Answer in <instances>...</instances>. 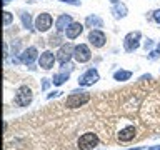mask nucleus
<instances>
[{
	"mask_svg": "<svg viewBox=\"0 0 160 150\" xmlns=\"http://www.w3.org/2000/svg\"><path fill=\"white\" fill-rule=\"evenodd\" d=\"M10 2H12V0H3V5H8Z\"/></svg>",
	"mask_w": 160,
	"mask_h": 150,
	"instance_id": "7c9ffc66",
	"label": "nucleus"
},
{
	"mask_svg": "<svg viewBox=\"0 0 160 150\" xmlns=\"http://www.w3.org/2000/svg\"><path fill=\"white\" fill-rule=\"evenodd\" d=\"M140 43H142V32H140V30L128 32L123 37V50L127 53H133L135 50H138Z\"/></svg>",
	"mask_w": 160,
	"mask_h": 150,
	"instance_id": "7ed1b4c3",
	"label": "nucleus"
},
{
	"mask_svg": "<svg viewBox=\"0 0 160 150\" xmlns=\"http://www.w3.org/2000/svg\"><path fill=\"white\" fill-rule=\"evenodd\" d=\"M18 57L20 60H22V63L23 65H32L33 62H38V50L35 45H30V47H25L22 52L18 53Z\"/></svg>",
	"mask_w": 160,
	"mask_h": 150,
	"instance_id": "f8f14e48",
	"label": "nucleus"
},
{
	"mask_svg": "<svg viewBox=\"0 0 160 150\" xmlns=\"http://www.w3.org/2000/svg\"><path fill=\"white\" fill-rule=\"evenodd\" d=\"M132 70H125V68H118V70H115L113 72V80L115 82H127V80L132 78Z\"/></svg>",
	"mask_w": 160,
	"mask_h": 150,
	"instance_id": "6ab92c4d",
	"label": "nucleus"
},
{
	"mask_svg": "<svg viewBox=\"0 0 160 150\" xmlns=\"http://www.w3.org/2000/svg\"><path fill=\"white\" fill-rule=\"evenodd\" d=\"M73 22H75V20H73V17L70 13H60L58 17L55 18V30L60 32V33H63Z\"/></svg>",
	"mask_w": 160,
	"mask_h": 150,
	"instance_id": "4468645a",
	"label": "nucleus"
},
{
	"mask_svg": "<svg viewBox=\"0 0 160 150\" xmlns=\"http://www.w3.org/2000/svg\"><path fill=\"white\" fill-rule=\"evenodd\" d=\"M110 13L115 20H122L128 15V7L125 5L123 2H117V3H112L110 7Z\"/></svg>",
	"mask_w": 160,
	"mask_h": 150,
	"instance_id": "2eb2a0df",
	"label": "nucleus"
},
{
	"mask_svg": "<svg viewBox=\"0 0 160 150\" xmlns=\"http://www.w3.org/2000/svg\"><path fill=\"white\" fill-rule=\"evenodd\" d=\"M137 137V127L135 125H127V127L120 128L117 133V140L120 143H130Z\"/></svg>",
	"mask_w": 160,
	"mask_h": 150,
	"instance_id": "ddd939ff",
	"label": "nucleus"
},
{
	"mask_svg": "<svg viewBox=\"0 0 160 150\" xmlns=\"http://www.w3.org/2000/svg\"><path fill=\"white\" fill-rule=\"evenodd\" d=\"M145 147H133V148H128V150H143Z\"/></svg>",
	"mask_w": 160,
	"mask_h": 150,
	"instance_id": "c756f323",
	"label": "nucleus"
},
{
	"mask_svg": "<svg viewBox=\"0 0 160 150\" xmlns=\"http://www.w3.org/2000/svg\"><path fill=\"white\" fill-rule=\"evenodd\" d=\"M85 27H88L90 30H93V28H102L103 27V18L100 17V15L97 13H90L85 17Z\"/></svg>",
	"mask_w": 160,
	"mask_h": 150,
	"instance_id": "f3484780",
	"label": "nucleus"
},
{
	"mask_svg": "<svg viewBox=\"0 0 160 150\" xmlns=\"http://www.w3.org/2000/svg\"><path fill=\"white\" fill-rule=\"evenodd\" d=\"M87 40L93 48H103L105 43H107V35H105V32L102 28H93L88 32Z\"/></svg>",
	"mask_w": 160,
	"mask_h": 150,
	"instance_id": "6e6552de",
	"label": "nucleus"
},
{
	"mask_svg": "<svg viewBox=\"0 0 160 150\" xmlns=\"http://www.w3.org/2000/svg\"><path fill=\"white\" fill-rule=\"evenodd\" d=\"M98 135L93 132H85L77 140V148L78 150H93L98 145Z\"/></svg>",
	"mask_w": 160,
	"mask_h": 150,
	"instance_id": "20e7f679",
	"label": "nucleus"
},
{
	"mask_svg": "<svg viewBox=\"0 0 160 150\" xmlns=\"http://www.w3.org/2000/svg\"><path fill=\"white\" fill-rule=\"evenodd\" d=\"M138 80H140V82H147V80H152V75H150V73H147V75H142V77H140Z\"/></svg>",
	"mask_w": 160,
	"mask_h": 150,
	"instance_id": "cd10ccee",
	"label": "nucleus"
},
{
	"mask_svg": "<svg viewBox=\"0 0 160 150\" xmlns=\"http://www.w3.org/2000/svg\"><path fill=\"white\" fill-rule=\"evenodd\" d=\"M63 38H67V37L62 35L60 32H55V33H52L48 37L47 43H48V47H62V45H63Z\"/></svg>",
	"mask_w": 160,
	"mask_h": 150,
	"instance_id": "aec40b11",
	"label": "nucleus"
},
{
	"mask_svg": "<svg viewBox=\"0 0 160 150\" xmlns=\"http://www.w3.org/2000/svg\"><path fill=\"white\" fill-rule=\"evenodd\" d=\"M18 15H20V20H22V27L25 30H28V32H33L35 30L33 20L35 18H32V15H30L28 12H18Z\"/></svg>",
	"mask_w": 160,
	"mask_h": 150,
	"instance_id": "a211bd4d",
	"label": "nucleus"
},
{
	"mask_svg": "<svg viewBox=\"0 0 160 150\" xmlns=\"http://www.w3.org/2000/svg\"><path fill=\"white\" fill-rule=\"evenodd\" d=\"M72 70H73L72 63H63L62 67H60V72L53 73V77H52L53 87H62L63 83H67L68 78H70V73H72Z\"/></svg>",
	"mask_w": 160,
	"mask_h": 150,
	"instance_id": "0eeeda50",
	"label": "nucleus"
},
{
	"mask_svg": "<svg viewBox=\"0 0 160 150\" xmlns=\"http://www.w3.org/2000/svg\"><path fill=\"white\" fill-rule=\"evenodd\" d=\"M153 45H155V42L152 38H145L143 43H142V47H143L145 52H150V50H153Z\"/></svg>",
	"mask_w": 160,
	"mask_h": 150,
	"instance_id": "5701e85b",
	"label": "nucleus"
},
{
	"mask_svg": "<svg viewBox=\"0 0 160 150\" xmlns=\"http://www.w3.org/2000/svg\"><path fill=\"white\" fill-rule=\"evenodd\" d=\"M73 60L77 63H87L92 60V50L87 43H77L73 50Z\"/></svg>",
	"mask_w": 160,
	"mask_h": 150,
	"instance_id": "1a4fd4ad",
	"label": "nucleus"
},
{
	"mask_svg": "<svg viewBox=\"0 0 160 150\" xmlns=\"http://www.w3.org/2000/svg\"><path fill=\"white\" fill-rule=\"evenodd\" d=\"M57 62V53H53L52 50H43L38 57V67L42 70H52Z\"/></svg>",
	"mask_w": 160,
	"mask_h": 150,
	"instance_id": "9b49d317",
	"label": "nucleus"
},
{
	"mask_svg": "<svg viewBox=\"0 0 160 150\" xmlns=\"http://www.w3.org/2000/svg\"><path fill=\"white\" fill-rule=\"evenodd\" d=\"M50 85H53V83H52V78L43 77V78H42V83H40V90H42V92H47V90L50 88Z\"/></svg>",
	"mask_w": 160,
	"mask_h": 150,
	"instance_id": "4be33fe9",
	"label": "nucleus"
},
{
	"mask_svg": "<svg viewBox=\"0 0 160 150\" xmlns=\"http://www.w3.org/2000/svg\"><path fill=\"white\" fill-rule=\"evenodd\" d=\"M90 98H92V95L88 92H85V90H72L70 95L67 98H65V107L73 110V108H80L83 107V105H87L90 102Z\"/></svg>",
	"mask_w": 160,
	"mask_h": 150,
	"instance_id": "f257e3e1",
	"label": "nucleus"
},
{
	"mask_svg": "<svg viewBox=\"0 0 160 150\" xmlns=\"http://www.w3.org/2000/svg\"><path fill=\"white\" fill-rule=\"evenodd\" d=\"M33 102V92L28 85H20V87L15 90V95H13V103L17 107H28L30 103Z\"/></svg>",
	"mask_w": 160,
	"mask_h": 150,
	"instance_id": "f03ea898",
	"label": "nucleus"
},
{
	"mask_svg": "<svg viewBox=\"0 0 160 150\" xmlns=\"http://www.w3.org/2000/svg\"><path fill=\"white\" fill-rule=\"evenodd\" d=\"M100 80V73H98V70L92 67V68H88V70H85V72L82 75H78V87H92V85H95Z\"/></svg>",
	"mask_w": 160,
	"mask_h": 150,
	"instance_id": "423d86ee",
	"label": "nucleus"
},
{
	"mask_svg": "<svg viewBox=\"0 0 160 150\" xmlns=\"http://www.w3.org/2000/svg\"><path fill=\"white\" fill-rule=\"evenodd\" d=\"M73 50H75V45L73 43H63L62 47H58L57 50V62L60 65H63V63H70V60L73 58Z\"/></svg>",
	"mask_w": 160,
	"mask_h": 150,
	"instance_id": "9d476101",
	"label": "nucleus"
},
{
	"mask_svg": "<svg viewBox=\"0 0 160 150\" xmlns=\"http://www.w3.org/2000/svg\"><path fill=\"white\" fill-rule=\"evenodd\" d=\"M147 150H160V145H152V147H148Z\"/></svg>",
	"mask_w": 160,
	"mask_h": 150,
	"instance_id": "c85d7f7f",
	"label": "nucleus"
},
{
	"mask_svg": "<svg viewBox=\"0 0 160 150\" xmlns=\"http://www.w3.org/2000/svg\"><path fill=\"white\" fill-rule=\"evenodd\" d=\"M33 25H35V30H37V32H40V33L48 32V30L52 28V25H53L52 13H48V12H40L37 17H35Z\"/></svg>",
	"mask_w": 160,
	"mask_h": 150,
	"instance_id": "39448f33",
	"label": "nucleus"
},
{
	"mask_svg": "<svg viewBox=\"0 0 160 150\" xmlns=\"http://www.w3.org/2000/svg\"><path fill=\"white\" fill-rule=\"evenodd\" d=\"M152 20L155 23L160 25V8H157V10H153V12H152Z\"/></svg>",
	"mask_w": 160,
	"mask_h": 150,
	"instance_id": "393cba45",
	"label": "nucleus"
},
{
	"mask_svg": "<svg viewBox=\"0 0 160 150\" xmlns=\"http://www.w3.org/2000/svg\"><path fill=\"white\" fill-rule=\"evenodd\" d=\"M108 2H110V3H117L118 0H108Z\"/></svg>",
	"mask_w": 160,
	"mask_h": 150,
	"instance_id": "2f4dec72",
	"label": "nucleus"
},
{
	"mask_svg": "<svg viewBox=\"0 0 160 150\" xmlns=\"http://www.w3.org/2000/svg\"><path fill=\"white\" fill-rule=\"evenodd\" d=\"M157 48H158V50H160V42H158V45H157Z\"/></svg>",
	"mask_w": 160,
	"mask_h": 150,
	"instance_id": "473e14b6",
	"label": "nucleus"
},
{
	"mask_svg": "<svg viewBox=\"0 0 160 150\" xmlns=\"http://www.w3.org/2000/svg\"><path fill=\"white\" fill-rule=\"evenodd\" d=\"M12 23H13V13L5 10L3 12V27H10Z\"/></svg>",
	"mask_w": 160,
	"mask_h": 150,
	"instance_id": "412c9836",
	"label": "nucleus"
},
{
	"mask_svg": "<svg viewBox=\"0 0 160 150\" xmlns=\"http://www.w3.org/2000/svg\"><path fill=\"white\" fill-rule=\"evenodd\" d=\"M83 28H85V23H80V22H73L70 27L63 32V35L67 37V40H75V38H78L80 35H82L83 32Z\"/></svg>",
	"mask_w": 160,
	"mask_h": 150,
	"instance_id": "dca6fc26",
	"label": "nucleus"
},
{
	"mask_svg": "<svg viewBox=\"0 0 160 150\" xmlns=\"http://www.w3.org/2000/svg\"><path fill=\"white\" fill-rule=\"evenodd\" d=\"M62 93H63V92H60V90H55V92H52V93H48V95H47V98L50 100V98H53V97H60Z\"/></svg>",
	"mask_w": 160,
	"mask_h": 150,
	"instance_id": "bb28decb",
	"label": "nucleus"
},
{
	"mask_svg": "<svg viewBox=\"0 0 160 150\" xmlns=\"http://www.w3.org/2000/svg\"><path fill=\"white\" fill-rule=\"evenodd\" d=\"M62 3H68V5H73V7H80V0H58Z\"/></svg>",
	"mask_w": 160,
	"mask_h": 150,
	"instance_id": "a878e982",
	"label": "nucleus"
},
{
	"mask_svg": "<svg viewBox=\"0 0 160 150\" xmlns=\"http://www.w3.org/2000/svg\"><path fill=\"white\" fill-rule=\"evenodd\" d=\"M158 57H160V50H158V48L150 50V52L147 53V58H148V60H157Z\"/></svg>",
	"mask_w": 160,
	"mask_h": 150,
	"instance_id": "b1692460",
	"label": "nucleus"
}]
</instances>
